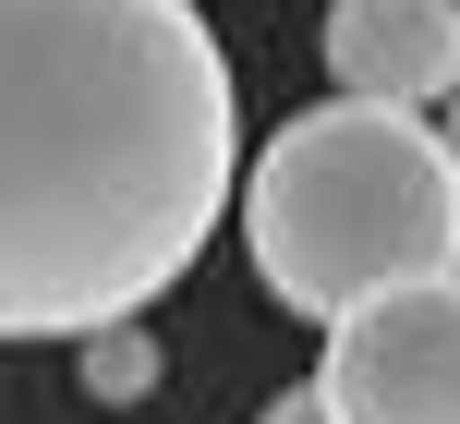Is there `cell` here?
Segmentation results:
<instances>
[{
  "label": "cell",
  "mask_w": 460,
  "mask_h": 424,
  "mask_svg": "<svg viewBox=\"0 0 460 424\" xmlns=\"http://www.w3.org/2000/svg\"><path fill=\"white\" fill-rule=\"evenodd\" d=\"M243 182V97L194 0H0V340L158 315Z\"/></svg>",
  "instance_id": "6da1fadb"
},
{
  "label": "cell",
  "mask_w": 460,
  "mask_h": 424,
  "mask_svg": "<svg viewBox=\"0 0 460 424\" xmlns=\"http://www.w3.org/2000/svg\"><path fill=\"white\" fill-rule=\"evenodd\" d=\"M230 207H243V255L267 304L315 315V328L460 267V158H448V121L424 110H364V97L291 110L243 158Z\"/></svg>",
  "instance_id": "7a4b0ae2"
},
{
  "label": "cell",
  "mask_w": 460,
  "mask_h": 424,
  "mask_svg": "<svg viewBox=\"0 0 460 424\" xmlns=\"http://www.w3.org/2000/svg\"><path fill=\"white\" fill-rule=\"evenodd\" d=\"M303 388L327 401V424H460V267L351 304Z\"/></svg>",
  "instance_id": "3957f363"
},
{
  "label": "cell",
  "mask_w": 460,
  "mask_h": 424,
  "mask_svg": "<svg viewBox=\"0 0 460 424\" xmlns=\"http://www.w3.org/2000/svg\"><path fill=\"white\" fill-rule=\"evenodd\" d=\"M315 49H327V85L364 97V110L437 121L460 97V0H327Z\"/></svg>",
  "instance_id": "277c9868"
},
{
  "label": "cell",
  "mask_w": 460,
  "mask_h": 424,
  "mask_svg": "<svg viewBox=\"0 0 460 424\" xmlns=\"http://www.w3.org/2000/svg\"><path fill=\"white\" fill-rule=\"evenodd\" d=\"M73 376H85L110 412H134L146 388H158V328H146V315H121V328H85V340H73Z\"/></svg>",
  "instance_id": "5b68a950"
},
{
  "label": "cell",
  "mask_w": 460,
  "mask_h": 424,
  "mask_svg": "<svg viewBox=\"0 0 460 424\" xmlns=\"http://www.w3.org/2000/svg\"><path fill=\"white\" fill-rule=\"evenodd\" d=\"M254 424H327V401H315V388H279V401L254 412Z\"/></svg>",
  "instance_id": "8992f818"
},
{
  "label": "cell",
  "mask_w": 460,
  "mask_h": 424,
  "mask_svg": "<svg viewBox=\"0 0 460 424\" xmlns=\"http://www.w3.org/2000/svg\"><path fill=\"white\" fill-rule=\"evenodd\" d=\"M448 158H460V97H448Z\"/></svg>",
  "instance_id": "52a82bcc"
}]
</instances>
